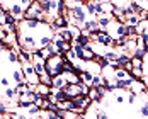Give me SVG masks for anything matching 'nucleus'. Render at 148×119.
<instances>
[{"mask_svg": "<svg viewBox=\"0 0 148 119\" xmlns=\"http://www.w3.org/2000/svg\"><path fill=\"white\" fill-rule=\"evenodd\" d=\"M112 3V7H123V0H109Z\"/></svg>", "mask_w": 148, "mask_h": 119, "instance_id": "c756f323", "label": "nucleus"}, {"mask_svg": "<svg viewBox=\"0 0 148 119\" xmlns=\"http://www.w3.org/2000/svg\"><path fill=\"white\" fill-rule=\"evenodd\" d=\"M63 63H65V56L63 55H51L45 63L46 73H49L51 77L63 73Z\"/></svg>", "mask_w": 148, "mask_h": 119, "instance_id": "f257e3e1", "label": "nucleus"}, {"mask_svg": "<svg viewBox=\"0 0 148 119\" xmlns=\"http://www.w3.org/2000/svg\"><path fill=\"white\" fill-rule=\"evenodd\" d=\"M10 2H19V0H10Z\"/></svg>", "mask_w": 148, "mask_h": 119, "instance_id": "c9c22d12", "label": "nucleus"}, {"mask_svg": "<svg viewBox=\"0 0 148 119\" xmlns=\"http://www.w3.org/2000/svg\"><path fill=\"white\" fill-rule=\"evenodd\" d=\"M66 27H68V31H70V34L73 36V39H77V38L82 34V29H80L78 26H75V24H68Z\"/></svg>", "mask_w": 148, "mask_h": 119, "instance_id": "4468645a", "label": "nucleus"}, {"mask_svg": "<svg viewBox=\"0 0 148 119\" xmlns=\"http://www.w3.org/2000/svg\"><path fill=\"white\" fill-rule=\"evenodd\" d=\"M12 77H14V82H22L24 80V73H22V68H19V70H14L12 72Z\"/></svg>", "mask_w": 148, "mask_h": 119, "instance_id": "4be33fe9", "label": "nucleus"}, {"mask_svg": "<svg viewBox=\"0 0 148 119\" xmlns=\"http://www.w3.org/2000/svg\"><path fill=\"white\" fill-rule=\"evenodd\" d=\"M77 43L78 44H82L84 48H90V38H89V34H80L78 38H77Z\"/></svg>", "mask_w": 148, "mask_h": 119, "instance_id": "ddd939ff", "label": "nucleus"}, {"mask_svg": "<svg viewBox=\"0 0 148 119\" xmlns=\"http://www.w3.org/2000/svg\"><path fill=\"white\" fill-rule=\"evenodd\" d=\"M63 56H65V60H68V61H72V63L77 60V55H75V49H73V48H70L68 51H65V53H63Z\"/></svg>", "mask_w": 148, "mask_h": 119, "instance_id": "a211bd4d", "label": "nucleus"}, {"mask_svg": "<svg viewBox=\"0 0 148 119\" xmlns=\"http://www.w3.org/2000/svg\"><path fill=\"white\" fill-rule=\"evenodd\" d=\"M65 85H66V80H65L63 73L55 75L51 78V87H55V89H65Z\"/></svg>", "mask_w": 148, "mask_h": 119, "instance_id": "39448f33", "label": "nucleus"}, {"mask_svg": "<svg viewBox=\"0 0 148 119\" xmlns=\"http://www.w3.org/2000/svg\"><path fill=\"white\" fill-rule=\"evenodd\" d=\"M32 2H34V0H19V3L22 5V9H24V10H26V9L29 7V5L32 3Z\"/></svg>", "mask_w": 148, "mask_h": 119, "instance_id": "bb28decb", "label": "nucleus"}, {"mask_svg": "<svg viewBox=\"0 0 148 119\" xmlns=\"http://www.w3.org/2000/svg\"><path fill=\"white\" fill-rule=\"evenodd\" d=\"M102 85V75L95 73L92 77V82H90V87H101Z\"/></svg>", "mask_w": 148, "mask_h": 119, "instance_id": "dca6fc26", "label": "nucleus"}, {"mask_svg": "<svg viewBox=\"0 0 148 119\" xmlns=\"http://www.w3.org/2000/svg\"><path fill=\"white\" fill-rule=\"evenodd\" d=\"M130 90L134 92L136 95H141V94H145V92H147V87H145V83H143V80H141V78H133Z\"/></svg>", "mask_w": 148, "mask_h": 119, "instance_id": "20e7f679", "label": "nucleus"}, {"mask_svg": "<svg viewBox=\"0 0 148 119\" xmlns=\"http://www.w3.org/2000/svg\"><path fill=\"white\" fill-rule=\"evenodd\" d=\"M51 78H53V77H51V75L49 73H41L39 75V83H46V85H51Z\"/></svg>", "mask_w": 148, "mask_h": 119, "instance_id": "aec40b11", "label": "nucleus"}, {"mask_svg": "<svg viewBox=\"0 0 148 119\" xmlns=\"http://www.w3.org/2000/svg\"><path fill=\"white\" fill-rule=\"evenodd\" d=\"M140 116L141 118H148V105L147 104H143L140 107Z\"/></svg>", "mask_w": 148, "mask_h": 119, "instance_id": "a878e982", "label": "nucleus"}, {"mask_svg": "<svg viewBox=\"0 0 148 119\" xmlns=\"http://www.w3.org/2000/svg\"><path fill=\"white\" fill-rule=\"evenodd\" d=\"M126 99H128V104L130 105H134L138 102V95H136L134 92H131V90H128V97H126Z\"/></svg>", "mask_w": 148, "mask_h": 119, "instance_id": "5701e85b", "label": "nucleus"}, {"mask_svg": "<svg viewBox=\"0 0 148 119\" xmlns=\"http://www.w3.org/2000/svg\"><path fill=\"white\" fill-rule=\"evenodd\" d=\"M0 85H2V87H9V85H10V80H9L7 77H2V78H0Z\"/></svg>", "mask_w": 148, "mask_h": 119, "instance_id": "cd10ccee", "label": "nucleus"}, {"mask_svg": "<svg viewBox=\"0 0 148 119\" xmlns=\"http://www.w3.org/2000/svg\"><path fill=\"white\" fill-rule=\"evenodd\" d=\"M97 2H109V0H97Z\"/></svg>", "mask_w": 148, "mask_h": 119, "instance_id": "72a5a7b5", "label": "nucleus"}, {"mask_svg": "<svg viewBox=\"0 0 148 119\" xmlns=\"http://www.w3.org/2000/svg\"><path fill=\"white\" fill-rule=\"evenodd\" d=\"M140 21H141V19H140V15H138V14H130V15H126V24H133V26H136Z\"/></svg>", "mask_w": 148, "mask_h": 119, "instance_id": "f3484780", "label": "nucleus"}, {"mask_svg": "<svg viewBox=\"0 0 148 119\" xmlns=\"http://www.w3.org/2000/svg\"><path fill=\"white\" fill-rule=\"evenodd\" d=\"M143 68H131L130 70V77H133V78H143Z\"/></svg>", "mask_w": 148, "mask_h": 119, "instance_id": "6ab92c4d", "label": "nucleus"}, {"mask_svg": "<svg viewBox=\"0 0 148 119\" xmlns=\"http://www.w3.org/2000/svg\"><path fill=\"white\" fill-rule=\"evenodd\" d=\"M7 49H9V46L5 44L3 41H0V55H2V53H7Z\"/></svg>", "mask_w": 148, "mask_h": 119, "instance_id": "c85d7f7f", "label": "nucleus"}, {"mask_svg": "<svg viewBox=\"0 0 148 119\" xmlns=\"http://www.w3.org/2000/svg\"><path fill=\"white\" fill-rule=\"evenodd\" d=\"M5 36H7V32H5V31H3V27L0 26V41H3V39H5Z\"/></svg>", "mask_w": 148, "mask_h": 119, "instance_id": "7c9ffc66", "label": "nucleus"}, {"mask_svg": "<svg viewBox=\"0 0 148 119\" xmlns=\"http://www.w3.org/2000/svg\"><path fill=\"white\" fill-rule=\"evenodd\" d=\"M94 5H95V14L97 15H102L104 14V2H94Z\"/></svg>", "mask_w": 148, "mask_h": 119, "instance_id": "393cba45", "label": "nucleus"}, {"mask_svg": "<svg viewBox=\"0 0 148 119\" xmlns=\"http://www.w3.org/2000/svg\"><path fill=\"white\" fill-rule=\"evenodd\" d=\"M65 90H66L68 97H75V95H78V94H80L78 82H77V83H66V85H65Z\"/></svg>", "mask_w": 148, "mask_h": 119, "instance_id": "1a4fd4ad", "label": "nucleus"}, {"mask_svg": "<svg viewBox=\"0 0 148 119\" xmlns=\"http://www.w3.org/2000/svg\"><path fill=\"white\" fill-rule=\"evenodd\" d=\"M141 2H143V3H148V0H141Z\"/></svg>", "mask_w": 148, "mask_h": 119, "instance_id": "f704fd0d", "label": "nucleus"}, {"mask_svg": "<svg viewBox=\"0 0 148 119\" xmlns=\"http://www.w3.org/2000/svg\"><path fill=\"white\" fill-rule=\"evenodd\" d=\"M15 90H17L19 95H21V94H26V92H27V82H26V80L17 82V83H15Z\"/></svg>", "mask_w": 148, "mask_h": 119, "instance_id": "2eb2a0df", "label": "nucleus"}, {"mask_svg": "<svg viewBox=\"0 0 148 119\" xmlns=\"http://www.w3.org/2000/svg\"><path fill=\"white\" fill-rule=\"evenodd\" d=\"M147 77H148V75H147Z\"/></svg>", "mask_w": 148, "mask_h": 119, "instance_id": "e433bc0d", "label": "nucleus"}, {"mask_svg": "<svg viewBox=\"0 0 148 119\" xmlns=\"http://www.w3.org/2000/svg\"><path fill=\"white\" fill-rule=\"evenodd\" d=\"M36 97H38V94H36L34 90H27L26 94H21V95L17 97V107H19V109H27L31 104H34Z\"/></svg>", "mask_w": 148, "mask_h": 119, "instance_id": "f03ea898", "label": "nucleus"}, {"mask_svg": "<svg viewBox=\"0 0 148 119\" xmlns=\"http://www.w3.org/2000/svg\"><path fill=\"white\" fill-rule=\"evenodd\" d=\"M87 97H89L92 102H101V101H102V97H101V94H99V89H97V87H90Z\"/></svg>", "mask_w": 148, "mask_h": 119, "instance_id": "9d476101", "label": "nucleus"}, {"mask_svg": "<svg viewBox=\"0 0 148 119\" xmlns=\"http://www.w3.org/2000/svg\"><path fill=\"white\" fill-rule=\"evenodd\" d=\"M39 107L36 104H31L27 109H26V118H39Z\"/></svg>", "mask_w": 148, "mask_h": 119, "instance_id": "f8f14e48", "label": "nucleus"}, {"mask_svg": "<svg viewBox=\"0 0 148 119\" xmlns=\"http://www.w3.org/2000/svg\"><path fill=\"white\" fill-rule=\"evenodd\" d=\"M55 34V32H53ZM53 34H48V36H41L39 39H36V48H46L53 41Z\"/></svg>", "mask_w": 148, "mask_h": 119, "instance_id": "6e6552de", "label": "nucleus"}, {"mask_svg": "<svg viewBox=\"0 0 148 119\" xmlns=\"http://www.w3.org/2000/svg\"><path fill=\"white\" fill-rule=\"evenodd\" d=\"M63 77H65L66 83H77V82H80V75L75 73V72H70V70H63Z\"/></svg>", "mask_w": 148, "mask_h": 119, "instance_id": "423d86ee", "label": "nucleus"}, {"mask_svg": "<svg viewBox=\"0 0 148 119\" xmlns=\"http://www.w3.org/2000/svg\"><path fill=\"white\" fill-rule=\"evenodd\" d=\"M9 12L14 15L17 21H22V19H24V9H22V5H21L19 2H10V9H9Z\"/></svg>", "mask_w": 148, "mask_h": 119, "instance_id": "7ed1b4c3", "label": "nucleus"}, {"mask_svg": "<svg viewBox=\"0 0 148 119\" xmlns=\"http://www.w3.org/2000/svg\"><path fill=\"white\" fill-rule=\"evenodd\" d=\"M131 65H133V68H143V60L131 56Z\"/></svg>", "mask_w": 148, "mask_h": 119, "instance_id": "b1692460", "label": "nucleus"}, {"mask_svg": "<svg viewBox=\"0 0 148 119\" xmlns=\"http://www.w3.org/2000/svg\"><path fill=\"white\" fill-rule=\"evenodd\" d=\"M3 43L9 46H17L19 44V39H17V32H7V36H5V39H3Z\"/></svg>", "mask_w": 148, "mask_h": 119, "instance_id": "0eeeda50", "label": "nucleus"}, {"mask_svg": "<svg viewBox=\"0 0 148 119\" xmlns=\"http://www.w3.org/2000/svg\"><path fill=\"white\" fill-rule=\"evenodd\" d=\"M87 0H75V3H85Z\"/></svg>", "mask_w": 148, "mask_h": 119, "instance_id": "473e14b6", "label": "nucleus"}, {"mask_svg": "<svg viewBox=\"0 0 148 119\" xmlns=\"http://www.w3.org/2000/svg\"><path fill=\"white\" fill-rule=\"evenodd\" d=\"M65 3H66L68 7H72V5H73V3H75V0H65Z\"/></svg>", "mask_w": 148, "mask_h": 119, "instance_id": "2f4dec72", "label": "nucleus"}, {"mask_svg": "<svg viewBox=\"0 0 148 119\" xmlns=\"http://www.w3.org/2000/svg\"><path fill=\"white\" fill-rule=\"evenodd\" d=\"M34 92L38 94V95H49V92H51V85H46V83H38L36 85V89Z\"/></svg>", "mask_w": 148, "mask_h": 119, "instance_id": "9b49d317", "label": "nucleus"}, {"mask_svg": "<svg viewBox=\"0 0 148 119\" xmlns=\"http://www.w3.org/2000/svg\"><path fill=\"white\" fill-rule=\"evenodd\" d=\"M95 58V53L92 51V48H85L84 49V61H89V60Z\"/></svg>", "mask_w": 148, "mask_h": 119, "instance_id": "412c9836", "label": "nucleus"}]
</instances>
